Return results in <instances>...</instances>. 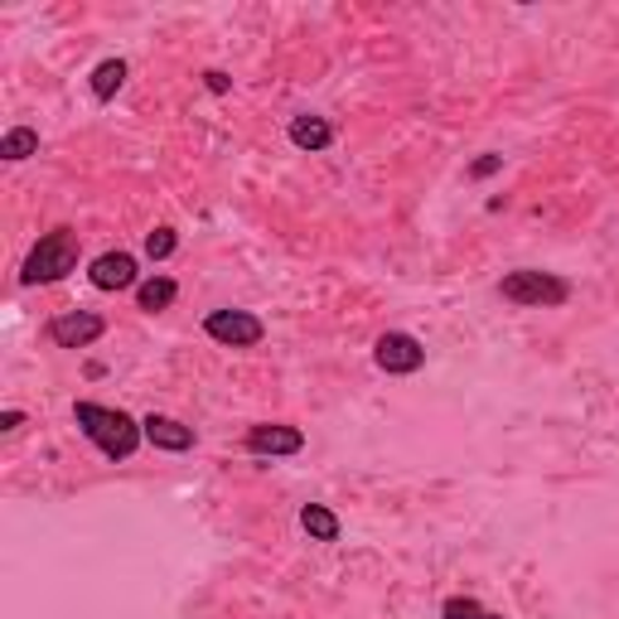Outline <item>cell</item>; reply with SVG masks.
Masks as SVG:
<instances>
[{
	"label": "cell",
	"instance_id": "obj_19",
	"mask_svg": "<svg viewBox=\"0 0 619 619\" xmlns=\"http://www.w3.org/2000/svg\"><path fill=\"white\" fill-rule=\"evenodd\" d=\"M20 426H25V412H0V431H20Z\"/></svg>",
	"mask_w": 619,
	"mask_h": 619
},
{
	"label": "cell",
	"instance_id": "obj_20",
	"mask_svg": "<svg viewBox=\"0 0 619 619\" xmlns=\"http://www.w3.org/2000/svg\"><path fill=\"white\" fill-rule=\"evenodd\" d=\"M484 619H503V615H484Z\"/></svg>",
	"mask_w": 619,
	"mask_h": 619
},
{
	"label": "cell",
	"instance_id": "obj_10",
	"mask_svg": "<svg viewBox=\"0 0 619 619\" xmlns=\"http://www.w3.org/2000/svg\"><path fill=\"white\" fill-rule=\"evenodd\" d=\"M290 145L320 155V151H330V145H334V127L324 117H314V111H300V117L290 121Z\"/></svg>",
	"mask_w": 619,
	"mask_h": 619
},
{
	"label": "cell",
	"instance_id": "obj_17",
	"mask_svg": "<svg viewBox=\"0 0 619 619\" xmlns=\"http://www.w3.org/2000/svg\"><path fill=\"white\" fill-rule=\"evenodd\" d=\"M503 170V155H484V160L469 165V179H489V175H499Z\"/></svg>",
	"mask_w": 619,
	"mask_h": 619
},
{
	"label": "cell",
	"instance_id": "obj_16",
	"mask_svg": "<svg viewBox=\"0 0 619 619\" xmlns=\"http://www.w3.org/2000/svg\"><path fill=\"white\" fill-rule=\"evenodd\" d=\"M175 247H179L175 228H155V233H145V257H151V262H165V257H175Z\"/></svg>",
	"mask_w": 619,
	"mask_h": 619
},
{
	"label": "cell",
	"instance_id": "obj_14",
	"mask_svg": "<svg viewBox=\"0 0 619 619\" xmlns=\"http://www.w3.org/2000/svg\"><path fill=\"white\" fill-rule=\"evenodd\" d=\"M35 151H39V131L35 127H10L5 136H0V160H10V165L29 160Z\"/></svg>",
	"mask_w": 619,
	"mask_h": 619
},
{
	"label": "cell",
	"instance_id": "obj_3",
	"mask_svg": "<svg viewBox=\"0 0 619 619\" xmlns=\"http://www.w3.org/2000/svg\"><path fill=\"white\" fill-rule=\"evenodd\" d=\"M499 296L513 306H533V310H557L571 300V281H561L557 272H537V266H517L499 281Z\"/></svg>",
	"mask_w": 619,
	"mask_h": 619
},
{
	"label": "cell",
	"instance_id": "obj_5",
	"mask_svg": "<svg viewBox=\"0 0 619 619\" xmlns=\"http://www.w3.org/2000/svg\"><path fill=\"white\" fill-rule=\"evenodd\" d=\"M373 364L382 368V373H392V378H412V373H421V364H426V348L416 334H402V330H388L382 340L373 344Z\"/></svg>",
	"mask_w": 619,
	"mask_h": 619
},
{
	"label": "cell",
	"instance_id": "obj_1",
	"mask_svg": "<svg viewBox=\"0 0 619 619\" xmlns=\"http://www.w3.org/2000/svg\"><path fill=\"white\" fill-rule=\"evenodd\" d=\"M73 426L87 436L107 460H131L145 441V426L121 407H103V402H73Z\"/></svg>",
	"mask_w": 619,
	"mask_h": 619
},
{
	"label": "cell",
	"instance_id": "obj_9",
	"mask_svg": "<svg viewBox=\"0 0 619 619\" xmlns=\"http://www.w3.org/2000/svg\"><path fill=\"white\" fill-rule=\"evenodd\" d=\"M145 441H151L155 450H170V455H179V450H194V426H184V421H175V416H160V412H151L145 416Z\"/></svg>",
	"mask_w": 619,
	"mask_h": 619
},
{
	"label": "cell",
	"instance_id": "obj_6",
	"mask_svg": "<svg viewBox=\"0 0 619 619\" xmlns=\"http://www.w3.org/2000/svg\"><path fill=\"white\" fill-rule=\"evenodd\" d=\"M107 334V320L93 310H69V314H53L49 320V340L59 348H87Z\"/></svg>",
	"mask_w": 619,
	"mask_h": 619
},
{
	"label": "cell",
	"instance_id": "obj_13",
	"mask_svg": "<svg viewBox=\"0 0 619 619\" xmlns=\"http://www.w3.org/2000/svg\"><path fill=\"white\" fill-rule=\"evenodd\" d=\"M175 296H179V286L170 276H151V281H141L136 286V306L145 314H155V310H170L175 306Z\"/></svg>",
	"mask_w": 619,
	"mask_h": 619
},
{
	"label": "cell",
	"instance_id": "obj_11",
	"mask_svg": "<svg viewBox=\"0 0 619 619\" xmlns=\"http://www.w3.org/2000/svg\"><path fill=\"white\" fill-rule=\"evenodd\" d=\"M300 527L310 533V543H340V513L324 503H306L300 509Z\"/></svg>",
	"mask_w": 619,
	"mask_h": 619
},
{
	"label": "cell",
	"instance_id": "obj_7",
	"mask_svg": "<svg viewBox=\"0 0 619 619\" xmlns=\"http://www.w3.org/2000/svg\"><path fill=\"white\" fill-rule=\"evenodd\" d=\"M306 450V431L296 426H281V421H262L247 431V455H262V460H281V455H300Z\"/></svg>",
	"mask_w": 619,
	"mask_h": 619
},
{
	"label": "cell",
	"instance_id": "obj_4",
	"mask_svg": "<svg viewBox=\"0 0 619 619\" xmlns=\"http://www.w3.org/2000/svg\"><path fill=\"white\" fill-rule=\"evenodd\" d=\"M204 334L223 348H257L266 340V324L252 310H209L204 314Z\"/></svg>",
	"mask_w": 619,
	"mask_h": 619
},
{
	"label": "cell",
	"instance_id": "obj_15",
	"mask_svg": "<svg viewBox=\"0 0 619 619\" xmlns=\"http://www.w3.org/2000/svg\"><path fill=\"white\" fill-rule=\"evenodd\" d=\"M489 610L475 600V595H450V600L441 605V619H484Z\"/></svg>",
	"mask_w": 619,
	"mask_h": 619
},
{
	"label": "cell",
	"instance_id": "obj_8",
	"mask_svg": "<svg viewBox=\"0 0 619 619\" xmlns=\"http://www.w3.org/2000/svg\"><path fill=\"white\" fill-rule=\"evenodd\" d=\"M87 281L97 290H131L136 286V257L131 252H103L93 266H87Z\"/></svg>",
	"mask_w": 619,
	"mask_h": 619
},
{
	"label": "cell",
	"instance_id": "obj_18",
	"mask_svg": "<svg viewBox=\"0 0 619 619\" xmlns=\"http://www.w3.org/2000/svg\"><path fill=\"white\" fill-rule=\"evenodd\" d=\"M204 83H209V93H228L233 78H228V73H218V69H209V73H204Z\"/></svg>",
	"mask_w": 619,
	"mask_h": 619
},
{
	"label": "cell",
	"instance_id": "obj_12",
	"mask_svg": "<svg viewBox=\"0 0 619 619\" xmlns=\"http://www.w3.org/2000/svg\"><path fill=\"white\" fill-rule=\"evenodd\" d=\"M127 73H131L127 59H103V63L93 69V78H87V87H93L97 103H111V97L121 93V83H127Z\"/></svg>",
	"mask_w": 619,
	"mask_h": 619
},
{
	"label": "cell",
	"instance_id": "obj_2",
	"mask_svg": "<svg viewBox=\"0 0 619 619\" xmlns=\"http://www.w3.org/2000/svg\"><path fill=\"white\" fill-rule=\"evenodd\" d=\"M78 257H83L78 233L73 228H53V233H44V238L35 242V252L25 257L20 281H25V286H53V281H63L69 272H78Z\"/></svg>",
	"mask_w": 619,
	"mask_h": 619
}]
</instances>
